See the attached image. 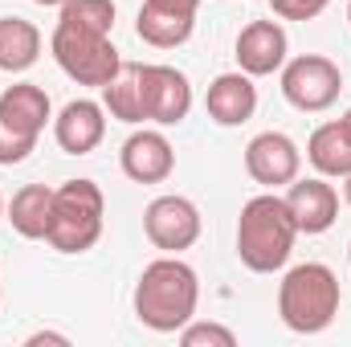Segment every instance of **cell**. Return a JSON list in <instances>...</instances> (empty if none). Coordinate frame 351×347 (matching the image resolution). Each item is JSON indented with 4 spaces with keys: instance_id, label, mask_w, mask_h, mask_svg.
<instances>
[{
    "instance_id": "obj_1",
    "label": "cell",
    "mask_w": 351,
    "mask_h": 347,
    "mask_svg": "<svg viewBox=\"0 0 351 347\" xmlns=\"http://www.w3.org/2000/svg\"><path fill=\"white\" fill-rule=\"evenodd\" d=\"M196 302H200V278L188 261H180V254L143 265L135 282V315L143 327L172 335L184 323H192Z\"/></svg>"
},
{
    "instance_id": "obj_2",
    "label": "cell",
    "mask_w": 351,
    "mask_h": 347,
    "mask_svg": "<svg viewBox=\"0 0 351 347\" xmlns=\"http://www.w3.org/2000/svg\"><path fill=\"white\" fill-rule=\"evenodd\" d=\"M298 237V225L286 208V200L278 192H262L254 200H245L241 217H237V258L254 274H274L290 261Z\"/></svg>"
},
{
    "instance_id": "obj_3",
    "label": "cell",
    "mask_w": 351,
    "mask_h": 347,
    "mask_svg": "<svg viewBox=\"0 0 351 347\" xmlns=\"http://www.w3.org/2000/svg\"><path fill=\"white\" fill-rule=\"evenodd\" d=\"M339 302H343L339 278L323 261H302V265L286 270V278L278 286V315L294 335L327 331L339 315Z\"/></svg>"
},
{
    "instance_id": "obj_4",
    "label": "cell",
    "mask_w": 351,
    "mask_h": 347,
    "mask_svg": "<svg viewBox=\"0 0 351 347\" xmlns=\"http://www.w3.org/2000/svg\"><path fill=\"white\" fill-rule=\"evenodd\" d=\"M102 217L106 200L94 180H66L58 184L53 196V225H49V246L58 254H86L102 237Z\"/></svg>"
},
{
    "instance_id": "obj_5",
    "label": "cell",
    "mask_w": 351,
    "mask_h": 347,
    "mask_svg": "<svg viewBox=\"0 0 351 347\" xmlns=\"http://www.w3.org/2000/svg\"><path fill=\"white\" fill-rule=\"evenodd\" d=\"M49 49H53V62L62 66V74L74 78L78 86L102 90L123 66L119 49L110 45V33H90V29L62 25V21L49 37Z\"/></svg>"
},
{
    "instance_id": "obj_6",
    "label": "cell",
    "mask_w": 351,
    "mask_h": 347,
    "mask_svg": "<svg viewBox=\"0 0 351 347\" xmlns=\"http://www.w3.org/2000/svg\"><path fill=\"white\" fill-rule=\"evenodd\" d=\"M339 90H343V74L323 53H302L282 66V94L302 115H319V110L335 106Z\"/></svg>"
},
{
    "instance_id": "obj_7",
    "label": "cell",
    "mask_w": 351,
    "mask_h": 347,
    "mask_svg": "<svg viewBox=\"0 0 351 347\" xmlns=\"http://www.w3.org/2000/svg\"><path fill=\"white\" fill-rule=\"evenodd\" d=\"M143 233L156 250L184 254L200 241V208L188 196H156L143 213Z\"/></svg>"
},
{
    "instance_id": "obj_8",
    "label": "cell",
    "mask_w": 351,
    "mask_h": 347,
    "mask_svg": "<svg viewBox=\"0 0 351 347\" xmlns=\"http://www.w3.org/2000/svg\"><path fill=\"white\" fill-rule=\"evenodd\" d=\"M298 168H302V152L282 131H262L245 147V172L262 188H274V192L286 188L290 180H298Z\"/></svg>"
},
{
    "instance_id": "obj_9",
    "label": "cell",
    "mask_w": 351,
    "mask_h": 347,
    "mask_svg": "<svg viewBox=\"0 0 351 347\" xmlns=\"http://www.w3.org/2000/svg\"><path fill=\"white\" fill-rule=\"evenodd\" d=\"M286 208L298 225V233L315 237V233H327L339 217V192L327 184V176H311V180H290L286 184Z\"/></svg>"
},
{
    "instance_id": "obj_10",
    "label": "cell",
    "mask_w": 351,
    "mask_h": 347,
    "mask_svg": "<svg viewBox=\"0 0 351 347\" xmlns=\"http://www.w3.org/2000/svg\"><path fill=\"white\" fill-rule=\"evenodd\" d=\"M143 106L147 123L176 127L192 110V86L176 66H143Z\"/></svg>"
},
{
    "instance_id": "obj_11",
    "label": "cell",
    "mask_w": 351,
    "mask_h": 347,
    "mask_svg": "<svg viewBox=\"0 0 351 347\" xmlns=\"http://www.w3.org/2000/svg\"><path fill=\"white\" fill-rule=\"evenodd\" d=\"M119 168L135 184H164L176 172V152L168 143V135L164 131H147V127L135 131L123 143V152H119Z\"/></svg>"
},
{
    "instance_id": "obj_12",
    "label": "cell",
    "mask_w": 351,
    "mask_h": 347,
    "mask_svg": "<svg viewBox=\"0 0 351 347\" xmlns=\"http://www.w3.org/2000/svg\"><path fill=\"white\" fill-rule=\"evenodd\" d=\"M286 29L278 21H250L241 33H237V66L250 74V78H265V74H278L286 66Z\"/></svg>"
},
{
    "instance_id": "obj_13",
    "label": "cell",
    "mask_w": 351,
    "mask_h": 347,
    "mask_svg": "<svg viewBox=\"0 0 351 347\" xmlns=\"http://www.w3.org/2000/svg\"><path fill=\"white\" fill-rule=\"evenodd\" d=\"M106 135V110L94 98H74L53 119V139L66 156H90Z\"/></svg>"
},
{
    "instance_id": "obj_14",
    "label": "cell",
    "mask_w": 351,
    "mask_h": 347,
    "mask_svg": "<svg viewBox=\"0 0 351 347\" xmlns=\"http://www.w3.org/2000/svg\"><path fill=\"white\" fill-rule=\"evenodd\" d=\"M204 106H208V119H213L217 127H241V123H250L254 110H258V86H254V78H250L245 70H237V74H217L213 86H208V94H204Z\"/></svg>"
},
{
    "instance_id": "obj_15",
    "label": "cell",
    "mask_w": 351,
    "mask_h": 347,
    "mask_svg": "<svg viewBox=\"0 0 351 347\" xmlns=\"http://www.w3.org/2000/svg\"><path fill=\"white\" fill-rule=\"evenodd\" d=\"M53 196L58 188H45V184H25L12 192L4 217L12 221V229L29 241H45L49 237V225H53Z\"/></svg>"
},
{
    "instance_id": "obj_16",
    "label": "cell",
    "mask_w": 351,
    "mask_h": 347,
    "mask_svg": "<svg viewBox=\"0 0 351 347\" xmlns=\"http://www.w3.org/2000/svg\"><path fill=\"white\" fill-rule=\"evenodd\" d=\"M0 119L21 135L41 139V131L49 123V94L41 86H33V82H16V86H8L0 94Z\"/></svg>"
},
{
    "instance_id": "obj_17",
    "label": "cell",
    "mask_w": 351,
    "mask_h": 347,
    "mask_svg": "<svg viewBox=\"0 0 351 347\" xmlns=\"http://www.w3.org/2000/svg\"><path fill=\"white\" fill-rule=\"evenodd\" d=\"M102 110L119 123H147V106H143V66L139 62H123L119 74L102 86Z\"/></svg>"
},
{
    "instance_id": "obj_18",
    "label": "cell",
    "mask_w": 351,
    "mask_h": 347,
    "mask_svg": "<svg viewBox=\"0 0 351 347\" xmlns=\"http://www.w3.org/2000/svg\"><path fill=\"white\" fill-rule=\"evenodd\" d=\"M41 58V29L25 16H0V70L25 74Z\"/></svg>"
},
{
    "instance_id": "obj_19",
    "label": "cell",
    "mask_w": 351,
    "mask_h": 347,
    "mask_svg": "<svg viewBox=\"0 0 351 347\" xmlns=\"http://www.w3.org/2000/svg\"><path fill=\"white\" fill-rule=\"evenodd\" d=\"M306 160L315 164L319 176L343 180V176L351 172V131L343 127V119L315 127V135L306 139Z\"/></svg>"
},
{
    "instance_id": "obj_20",
    "label": "cell",
    "mask_w": 351,
    "mask_h": 347,
    "mask_svg": "<svg viewBox=\"0 0 351 347\" xmlns=\"http://www.w3.org/2000/svg\"><path fill=\"white\" fill-rule=\"evenodd\" d=\"M192 25H196V16L176 12V8H160V4H147L143 0L139 21H135V33L147 45H156V49H176V45H184L192 37Z\"/></svg>"
},
{
    "instance_id": "obj_21",
    "label": "cell",
    "mask_w": 351,
    "mask_h": 347,
    "mask_svg": "<svg viewBox=\"0 0 351 347\" xmlns=\"http://www.w3.org/2000/svg\"><path fill=\"white\" fill-rule=\"evenodd\" d=\"M58 21L90 29V33H110L114 29V0H66Z\"/></svg>"
},
{
    "instance_id": "obj_22",
    "label": "cell",
    "mask_w": 351,
    "mask_h": 347,
    "mask_svg": "<svg viewBox=\"0 0 351 347\" xmlns=\"http://www.w3.org/2000/svg\"><path fill=\"white\" fill-rule=\"evenodd\" d=\"M184 347H237V335L221 323H184L180 327Z\"/></svg>"
},
{
    "instance_id": "obj_23",
    "label": "cell",
    "mask_w": 351,
    "mask_h": 347,
    "mask_svg": "<svg viewBox=\"0 0 351 347\" xmlns=\"http://www.w3.org/2000/svg\"><path fill=\"white\" fill-rule=\"evenodd\" d=\"M33 147H37L33 135H21V131H12V127L0 119V164H4V168L25 164V160L33 156Z\"/></svg>"
},
{
    "instance_id": "obj_24",
    "label": "cell",
    "mask_w": 351,
    "mask_h": 347,
    "mask_svg": "<svg viewBox=\"0 0 351 347\" xmlns=\"http://www.w3.org/2000/svg\"><path fill=\"white\" fill-rule=\"evenodd\" d=\"M327 4L331 0H269L274 16H282V21H315Z\"/></svg>"
},
{
    "instance_id": "obj_25",
    "label": "cell",
    "mask_w": 351,
    "mask_h": 347,
    "mask_svg": "<svg viewBox=\"0 0 351 347\" xmlns=\"http://www.w3.org/2000/svg\"><path fill=\"white\" fill-rule=\"evenodd\" d=\"M147 4H160V8H176V12H188V16H196V8H200V0H147Z\"/></svg>"
},
{
    "instance_id": "obj_26",
    "label": "cell",
    "mask_w": 351,
    "mask_h": 347,
    "mask_svg": "<svg viewBox=\"0 0 351 347\" xmlns=\"http://www.w3.org/2000/svg\"><path fill=\"white\" fill-rule=\"evenodd\" d=\"M25 344L29 347H41V344H70V339H66V335H58V331H37V335H29V339H25Z\"/></svg>"
},
{
    "instance_id": "obj_27",
    "label": "cell",
    "mask_w": 351,
    "mask_h": 347,
    "mask_svg": "<svg viewBox=\"0 0 351 347\" xmlns=\"http://www.w3.org/2000/svg\"><path fill=\"white\" fill-rule=\"evenodd\" d=\"M343 200H348V204H351V172L343 176Z\"/></svg>"
},
{
    "instance_id": "obj_28",
    "label": "cell",
    "mask_w": 351,
    "mask_h": 347,
    "mask_svg": "<svg viewBox=\"0 0 351 347\" xmlns=\"http://www.w3.org/2000/svg\"><path fill=\"white\" fill-rule=\"evenodd\" d=\"M33 4H45V8H62L66 0H33Z\"/></svg>"
},
{
    "instance_id": "obj_29",
    "label": "cell",
    "mask_w": 351,
    "mask_h": 347,
    "mask_svg": "<svg viewBox=\"0 0 351 347\" xmlns=\"http://www.w3.org/2000/svg\"><path fill=\"white\" fill-rule=\"evenodd\" d=\"M343 127H348V131H351V110H348V115H343Z\"/></svg>"
},
{
    "instance_id": "obj_30",
    "label": "cell",
    "mask_w": 351,
    "mask_h": 347,
    "mask_svg": "<svg viewBox=\"0 0 351 347\" xmlns=\"http://www.w3.org/2000/svg\"><path fill=\"white\" fill-rule=\"evenodd\" d=\"M0 217H4V196H0Z\"/></svg>"
},
{
    "instance_id": "obj_31",
    "label": "cell",
    "mask_w": 351,
    "mask_h": 347,
    "mask_svg": "<svg viewBox=\"0 0 351 347\" xmlns=\"http://www.w3.org/2000/svg\"><path fill=\"white\" fill-rule=\"evenodd\" d=\"M348 21H351V4H348Z\"/></svg>"
},
{
    "instance_id": "obj_32",
    "label": "cell",
    "mask_w": 351,
    "mask_h": 347,
    "mask_svg": "<svg viewBox=\"0 0 351 347\" xmlns=\"http://www.w3.org/2000/svg\"><path fill=\"white\" fill-rule=\"evenodd\" d=\"M348 261H351V246H348Z\"/></svg>"
}]
</instances>
